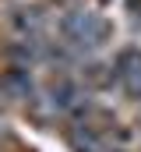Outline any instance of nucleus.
<instances>
[{"mask_svg":"<svg viewBox=\"0 0 141 152\" xmlns=\"http://www.w3.org/2000/svg\"><path fill=\"white\" fill-rule=\"evenodd\" d=\"M60 32L74 42V46H102L106 36H109V25H106L102 18H95V14H88V11H74L67 14L64 21H60Z\"/></svg>","mask_w":141,"mask_h":152,"instance_id":"obj_1","label":"nucleus"},{"mask_svg":"<svg viewBox=\"0 0 141 152\" xmlns=\"http://www.w3.org/2000/svg\"><path fill=\"white\" fill-rule=\"evenodd\" d=\"M116 78L124 81V88L141 99V50H120L116 57Z\"/></svg>","mask_w":141,"mask_h":152,"instance_id":"obj_2","label":"nucleus"},{"mask_svg":"<svg viewBox=\"0 0 141 152\" xmlns=\"http://www.w3.org/2000/svg\"><path fill=\"white\" fill-rule=\"evenodd\" d=\"M0 88H4V96H11V99H28V96L35 92L32 75H28L25 67H11V71H4Z\"/></svg>","mask_w":141,"mask_h":152,"instance_id":"obj_3","label":"nucleus"},{"mask_svg":"<svg viewBox=\"0 0 141 152\" xmlns=\"http://www.w3.org/2000/svg\"><path fill=\"white\" fill-rule=\"evenodd\" d=\"M74 149H78V152H99V149H102V142H99V134L85 124V127L74 131Z\"/></svg>","mask_w":141,"mask_h":152,"instance_id":"obj_4","label":"nucleus"},{"mask_svg":"<svg viewBox=\"0 0 141 152\" xmlns=\"http://www.w3.org/2000/svg\"><path fill=\"white\" fill-rule=\"evenodd\" d=\"M74 85L70 81H60V85H53V106L57 110H67V106H74Z\"/></svg>","mask_w":141,"mask_h":152,"instance_id":"obj_5","label":"nucleus"},{"mask_svg":"<svg viewBox=\"0 0 141 152\" xmlns=\"http://www.w3.org/2000/svg\"><path fill=\"white\" fill-rule=\"evenodd\" d=\"M99 67H102V64H92V67L85 71V75H88V81H92V85H102V81H106V75H102V71H99Z\"/></svg>","mask_w":141,"mask_h":152,"instance_id":"obj_6","label":"nucleus"}]
</instances>
